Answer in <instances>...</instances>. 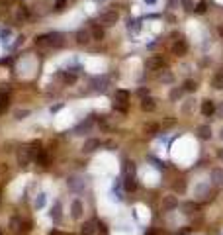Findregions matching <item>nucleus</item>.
I'll use <instances>...</instances> for the list:
<instances>
[{"instance_id": "1", "label": "nucleus", "mask_w": 223, "mask_h": 235, "mask_svg": "<svg viewBox=\"0 0 223 235\" xmlns=\"http://www.w3.org/2000/svg\"><path fill=\"white\" fill-rule=\"evenodd\" d=\"M147 65H149V69H151V71H159V69L165 67V59H162L161 55H153L147 61Z\"/></svg>"}, {"instance_id": "2", "label": "nucleus", "mask_w": 223, "mask_h": 235, "mask_svg": "<svg viewBox=\"0 0 223 235\" xmlns=\"http://www.w3.org/2000/svg\"><path fill=\"white\" fill-rule=\"evenodd\" d=\"M100 22H102L104 26H114L116 22H117V14L116 12H106V14H102Z\"/></svg>"}, {"instance_id": "3", "label": "nucleus", "mask_w": 223, "mask_h": 235, "mask_svg": "<svg viewBox=\"0 0 223 235\" xmlns=\"http://www.w3.org/2000/svg\"><path fill=\"white\" fill-rule=\"evenodd\" d=\"M18 161H20V165H27L29 161H32V149H22L20 153H18Z\"/></svg>"}, {"instance_id": "4", "label": "nucleus", "mask_w": 223, "mask_h": 235, "mask_svg": "<svg viewBox=\"0 0 223 235\" xmlns=\"http://www.w3.org/2000/svg\"><path fill=\"white\" fill-rule=\"evenodd\" d=\"M71 214H72V218H80V216H82V204H80V200H72Z\"/></svg>"}, {"instance_id": "5", "label": "nucleus", "mask_w": 223, "mask_h": 235, "mask_svg": "<svg viewBox=\"0 0 223 235\" xmlns=\"http://www.w3.org/2000/svg\"><path fill=\"white\" fill-rule=\"evenodd\" d=\"M141 108H143L145 112H153V110L157 108V102H155L153 98H143V102H141Z\"/></svg>"}, {"instance_id": "6", "label": "nucleus", "mask_w": 223, "mask_h": 235, "mask_svg": "<svg viewBox=\"0 0 223 235\" xmlns=\"http://www.w3.org/2000/svg\"><path fill=\"white\" fill-rule=\"evenodd\" d=\"M176 206H178V202H176L174 196H166L165 200H162V208H165V210H174Z\"/></svg>"}, {"instance_id": "7", "label": "nucleus", "mask_w": 223, "mask_h": 235, "mask_svg": "<svg viewBox=\"0 0 223 235\" xmlns=\"http://www.w3.org/2000/svg\"><path fill=\"white\" fill-rule=\"evenodd\" d=\"M137 188V180L133 174H127L125 176V190H129V192H133V190Z\"/></svg>"}, {"instance_id": "8", "label": "nucleus", "mask_w": 223, "mask_h": 235, "mask_svg": "<svg viewBox=\"0 0 223 235\" xmlns=\"http://www.w3.org/2000/svg\"><path fill=\"white\" fill-rule=\"evenodd\" d=\"M186 49H188V45H186V41H176L174 43V47H172V51H174V55H184L186 53Z\"/></svg>"}, {"instance_id": "9", "label": "nucleus", "mask_w": 223, "mask_h": 235, "mask_svg": "<svg viewBox=\"0 0 223 235\" xmlns=\"http://www.w3.org/2000/svg\"><path fill=\"white\" fill-rule=\"evenodd\" d=\"M198 137L200 139H210L211 137V128L210 126H200L198 128Z\"/></svg>"}, {"instance_id": "10", "label": "nucleus", "mask_w": 223, "mask_h": 235, "mask_svg": "<svg viewBox=\"0 0 223 235\" xmlns=\"http://www.w3.org/2000/svg\"><path fill=\"white\" fill-rule=\"evenodd\" d=\"M213 112H215L213 102H211V100H206L204 104H202V114H204V116H211Z\"/></svg>"}, {"instance_id": "11", "label": "nucleus", "mask_w": 223, "mask_h": 235, "mask_svg": "<svg viewBox=\"0 0 223 235\" xmlns=\"http://www.w3.org/2000/svg\"><path fill=\"white\" fill-rule=\"evenodd\" d=\"M196 88H198V82H196V80H192V78L184 80V84H182V90H186V92H194Z\"/></svg>"}, {"instance_id": "12", "label": "nucleus", "mask_w": 223, "mask_h": 235, "mask_svg": "<svg viewBox=\"0 0 223 235\" xmlns=\"http://www.w3.org/2000/svg\"><path fill=\"white\" fill-rule=\"evenodd\" d=\"M77 41L80 43V45H84V43H88V41H90V33H88V32H84V29H80V32L77 33Z\"/></svg>"}, {"instance_id": "13", "label": "nucleus", "mask_w": 223, "mask_h": 235, "mask_svg": "<svg viewBox=\"0 0 223 235\" xmlns=\"http://www.w3.org/2000/svg\"><path fill=\"white\" fill-rule=\"evenodd\" d=\"M96 147H100V141H98V139H88V141L84 143V151L90 153V151L96 149Z\"/></svg>"}, {"instance_id": "14", "label": "nucleus", "mask_w": 223, "mask_h": 235, "mask_svg": "<svg viewBox=\"0 0 223 235\" xmlns=\"http://www.w3.org/2000/svg\"><path fill=\"white\" fill-rule=\"evenodd\" d=\"M94 233H96L94 223H92V222H86V223L82 225V235H94Z\"/></svg>"}, {"instance_id": "15", "label": "nucleus", "mask_w": 223, "mask_h": 235, "mask_svg": "<svg viewBox=\"0 0 223 235\" xmlns=\"http://www.w3.org/2000/svg\"><path fill=\"white\" fill-rule=\"evenodd\" d=\"M211 84H213L215 88H219V90H223V75H221V72L211 78Z\"/></svg>"}, {"instance_id": "16", "label": "nucleus", "mask_w": 223, "mask_h": 235, "mask_svg": "<svg viewBox=\"0 0 223 235\" xmlns=\"http://www.w3.org/2000/svg\"><path fill=\"white\" fill-rule=\"evenodd\" d=\"M49 43L51 45H63V35L61 33H53V35H49Z\"/></svg>"}, {"instance_id": "17", "label": "nucleus", "mask_w": 223, "mask_h": 235, "mask_svg": "<svg viewBox=\"0 0 223 235\" xmlns=\"http://www.w3.org/2000/svg\"><path fill=\"white\" fill-rule=\"evenodd\" d=\"M116 98H117V102H125V104H127V100H129V92H127V90H117Z\"/></svg>"}, {"instance_id": "18", "label": "nucleus", "mask_w": 223, "mask_h": 235, "mask_svg": "<svg viewBox=\"0 0 223 235\" xmlns=\"http://www.w3.org/2000/svg\"><path fill=\"white\" fill-rule=\"evenodd\" d=\"M37 163H39V165H43V167H47V165H49V157H47L45 153L41 151L39 155H37Z\"/></svg>"}, {"instance_id": "19", "label": "nucleus", "mask_w": 223, "mask_h": 235, "mask_svg": "<svg viewBox=\"0 0 223 235\" xmlns=\"http://www.w3.org/2000/svg\"><path fill=\"white\" fill-rule=\"evenodd\" d=\"M92 38L98 39V41L104 39V29H102V28H94V29H92Z\"/></svg>"}, {"instance_id": "20", "label": "nucleus", "mask_w": 223, "mask_h": 235, "mask_svg": "<svg viewBox=\"0 0 223 235\" xmlns=\"http://www.w3.org/2000/svg\"><path fill=\"white\" fill-rule=\"evenodd\" d=\"M114 108H116V110H120V112H127V104H125V102H116Z\"/></svg>"}, {"instance_id": "21", "label": "nucleus", "mask_w": 223, "mask_h": 235, "mask_svg": "<svg viewBox=\"0 0 223 235\" xmlns=\"http://www.w3.org/2000/svg\"><path fill=\"white\" fill-rule=\"evenodd\" d=\"M194 10H196L198 14H204V12L207 10V4H206V2H200V4L196 6V8H194Z\"/></svg>"}, {"instance_id": "22", "label": "nucleus", "mask_w": 223, "mask_h": 235, "mask_svg": "<svg viewBox=\"0 0 223 235\" xmlns=\"http://www.w3.org/2000/svg\"><path fill=\"white\" fill-rule=\"evenodd\" d=\"M157 129H159V126H157V123H151V126H145V131H147V133H157Z\"/></svg>"}, {"instance_id": "23", "label": "nucleus", "mask_w": 223, "mask_h": 235, "mask_svg": "<svg viewBox=\"0 0 223 235\" xmlns=\"http://www.w3.org/2000/svg\"><path fill=\"white\" fill-rule=\"evenodd\" d=\"M65 4H67V0H57V2H55V10H63Z\"/></svg>"}, {"instance_id": "24", "label": "nucleus", "mask_w": 223, "mask_h": 235, "mask_svg": "<svg viewBox=\"0 0 223 235\" xmlns=\"http://www.w3.org/2000/svg\"><path fill=\"white\" fill-rule=\"evenodd\" d=\"M53 216H55V218H59V216H61V206H59V204H57L55 208H53Z\"/></svg>"}, {"instance_id": "25", "label": "nucleus", "mask_w": 223, "mask_h": 235, "mask_svg": "<svg viewBox=\"0 0 223 235\" xmlns=\"http://www.w3.org/2000/svg\"><path fill=\"white\" fill-rule=\"evenodd\" d=\"M65 80H67V82H74V80H77V77H74V75H65Z\"/></svg>"}, {"instance_id": "26", "label": "nucleus", "mask_w": 223, "mask_h": 235, "mask_svg": "<svg viewBox=\"0 0 223 235\" xmlns=\"http://www.w3.org/2000/svg\"><path fill=\"white\" fill-rule=\"evenodd\" d=\"M182 208L184 210H194V204H190V202L188 204H182Z\"/></svg>"}, {"instance_id": "27", "label": "nucleus", "mask_w": 223, "mask_h": 235, "mask_svg": "<svg viewBox=\"0 0 223 235\" xmlns=\"http://www.w3.org/2000/svg\"><path fill=\"white\" fill-rule=\"evenodd\" d=\"M178 96H180V90H174V92H172V98H174V100H176V98H178Z\"/></svg>"}, {"instance_id": "28", "label": "nucleus", "mask_w": 223, "mask_h": 235, "mask_svg": "<svg viewBox=\"0 0 223 235\" xmlns=\"http://www.w3.org/2000/svg\"><path fill=\"white\" fill-rule=\"evenodd\" d=\"M219 159L223 161V149H219Z\"/></svg>"}, {"instance_id": "29", "label": "nucleus", "mask_w": 223, "mask_h": 235, "mask_svg": "<svg viewBox=\"0 0 223 235\" xmlns=\"http://www.w3.org/2000/svg\"><path fill=\"white\" fill-rule=\"evenodd\" d=\"M219 32H221V35H223V26H221V28H219Z\"/></svg>"}, {"instance_id": "30", "label": "nucleus", "mask_w": 223, "mask_h": 235, "mask_svg": "<svg viewBox=\"0 0 223 235\" xmlns=\"http://www.w3.org/2000/svg\"><path fill=\"white\" fill-rule=\"evenodd\" d=\"M221 137H223V131H221Z\"/></svg>"}, {"instance_id": "31", "label": "nucleus", "mask_w": 223, "mask_h": 235, "mask_svg": "<svg viewBox=\"0 0 223 235\" xmlns=\"http://www.w3.org/2000/svg\"><path fill=\"white\" fill-rule=\"evenodd\" d=\"M221 182H223V180H221Z\"/></svg>"}]
</instances>
